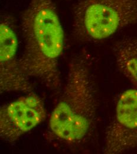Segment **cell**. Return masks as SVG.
<instances>
[{
    "label": "cell",
    "instance_id": "277c9868",
    "mask_svg": "<svg viewBox=\"0 0 137 154\" xmlns=\"http://www.w3.org/2000/svg\"><path fill=\"white\" fill-rule=\"evenodd\" d=\"M0 40L1 93H33L30 77L23 70L17 58L18 38L14 20L10 14L1 17Z\"/></svg>",
    "mask_w": 137,
    "mask_h": 154
},
{
    "label": "cell",
    "instance_id": "3957f363",
    "mask_svg": "<svg viewBox=\"0 0 137 154\" xmlns=\"http://www.w3.org/2000/svg\"><path fill=\"white\" fill-rule=\"evenodd\" d=\"M136 24L137 0H80L73 10V33L83 42L109 38Z\"/></svg>",
    "mask_w": 137,
    "mask_h": 154
},
{
    "label": "cell",
    "instance_id": "7a4b0ae2",
    "mask_svg": "<svg viewBox=\"0 0 137 154\" xmlns=\"http://www.w3.org/2000/svg\"><path fill=\"white\" fill-rule=\"evenodd\" d=\"M91 62L84 51L72 58L62 94L49 120L54 138L72 147L86 143L96 125L97 102Z\"/></svg>",
    "mask_w": 137,
    "mask_h": 154
},
{
    "label": "cell",
    "instance_id": "52a82bcc",
    "mask_svg": "<svg viewBox=\"0 0 137 154\" xmlns=\"http://www.w3.org/2000/svg\"><path fill=\"white\" fill-rule=\"evenodd\" d=\"M113 54L121 72L137 89V36L118 40L113 46Z\"/></svg>",
    "mask_w": 137,
    "mask_h": 154
},
{
    "label": "cell",
    "instance_id": "8992f818",
    "mask_svg": "<svg viewBox=\"0 0 137 154\" xmlns=\"http://www.w3.org/2000/svg\"><path fill=\"white\" fill-rule=\"evenodd\" d=\"M42 99L31 93L4 106L0 110V136L13 142L38 126L46 117Z\"/></svg>",
    "mask_w": 137,
    "mask_h": 154
},
{
    "label": "cell",
    "instance_id": "6da1fadb",
    "mask_svg": "<svg viewBox=\"0 0 137 154\" xmlns=\"http://www.w3.org/2000/svg\"><path fill=\"white\" fill-rule=\"evenodd\" d=\"M21 26L25 46L20 58L23 70L52 91L61 87L59 61L64 49V32L53 0H30Z\"/></svg>",
    "mask_w": 137,
    "mask_h": 154
},
{
    "label": "cell",
    "instance_id": "ba28073f",
    "mask_svg": "<svg viewBox=\"0 0 137 154\" xmlns=\"http://www.w3.org/2000/svg\"><path fill=\"white\" fill-rule=\"evenodd\" d=\"M69 1H71V0H69Z\"/></svg>",
    "mask_w": 137,
    "mask_h": 154
},
{
    "label": "cell",
    "instance_id": "5b68a950",
    "mask_svg": "<svg viewBox=\"0 0 137 154\" xmlns=\"http://www.w3.org/2000/svg\"><path fill=\"white\" fill-rule=\"evenodd\" d=\"M137 148V89L119 97L112 122L106 128L103 152L122 154Z\"/></svg>",
    "mask_w": 137,
    "mask_h": 154
}]
</instances>
